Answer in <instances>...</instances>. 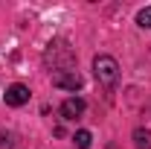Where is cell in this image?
Wrapping results in <instances>:
<instances>
[{"label":"cell","instance_id":"3","mask_svg":"<svg viewBox=\"0 0 151 149\" xmlns=\"http://www.w3.org/2000/svg\"><path fill=\"white\" fill-rule=\"evenodd\" d=\"M3 99H6V105L20 108V105H26V102H29V88H26V85H20V82H15V85H9V88H6Z\"/></svg>","mask_w":151,"mask_h":149},{"label":"cell","instance_id":"8","mask_svg":"<svg viewBox=\"0 0 151 149\" xmlns=\"http://www.w3.org/2000/svg\"><path fill=\"white\" fill-rule=\"evenodd\" d=\"M137 23H139L142 29H151V6H148V9H139V15H137Z\"/></svg>","mask_w":151,"mask_h":149},{"label":"cell","instance_id":"5","mask_svg":"<svg viewBox=\"0 0 151 149\" xmlns=\"http://www.w3.org/2000/svg\"><path fill=\"white\" fill-rule=\"evenodd\" d=\"M81 114H84V99H81V96H70V99L61 102V117H64V120H76V117H81Z\"/></svg>","mask_w":151,"mask_h":149},{"label":"cell","instance_id":"7","mask_svg":"<svg viewBox=\"0 0 151 149\" xmlns=\"http://www.w3.org/2000/svg\"><path fill=\"white\" fill-rule=\"evenodd\" d=\"M73 143H76L78 149H90L93 137H90V131H84V129H81V131H76V134H73Z\"/></svg>","mask_w":151,"mask_h":149},{"label":"cell","instance_id":"1","mask_svg":"<svg viewBox=\"0 0 151 149\" xmlns=\"http://www.w3.org/2000/svg\"><path fill=\"white\" fill-rule=\"evenodd\" d=\"M44 64L52 67L55 73L61 70H76V53L67 41H50L44 50Z\"/></svg>","mask_w":151,"mask_h":149},{"label":"cell","instance_id":"2","mask_svg":"<svg viewBox=\"0 0 151 149\" xmlns=\"http://www.w3.org/2000/svg\"><path fill=\"white\" fill-rule=\"evenodd\" d=\"M93 73L105 88H113L119 82V64H116L113 56H96L93 58Z\"/></svg>","mask_w":151,"mask_h":149},{"label":"cell","instance_id":"6","mask_svg":"<svg viewBox=\"0 0 151 149\" xmlns=\"http://www.w3.org/2000/svg\"><path fill=\"white\" fill-rule=\"evenodd\" d=\"M134 146L137 149H151V131L148 129H137L134 131Z\"/></svg>","mask_w":151,"mask_h":149},{"label":"cell","instance_id":"4","mask_svg":"<svg viewBox=\"0 0 151 149\" xmlns=\"http://www.w3.org/2000/svg\"><path fill=\"white\" fill-rule=\"evenodd\" d=\"M52 85L64 88V91H78L81 88V76L76 70H61V73H52Z\"/></svg>","mask_w":151,"mask_h":149}]
</instances>
